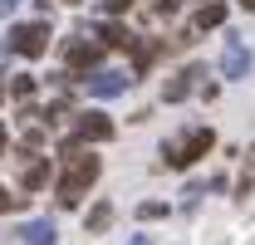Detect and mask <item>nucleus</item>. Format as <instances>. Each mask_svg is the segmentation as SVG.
Returning <instances> with one entry per match:
<instances>
[{"label":"nucleus","mask_w":255,"mask_h":245,"mask_svg":"<svg viewBox=\"0 0 255 245\" xmlns=\"http://www.w3.org/2000/svg\"><path fill=\"white\" fill-rule=\"evenodd\" d=\"M5 147H10V137H5V127H0V157H5Z\"/></svg>","instance_id":"obj_21"},{"label":"nucleus","mask_w":255,"mask_h":245,"mask_svg":"<svg viewBox=\"0 0 255 245\" xmlns=\"http://www.w3.org/2000/svg\"><path fill=\"white\" fill-rule=\"evenodd\" d=\"M132 49H137V74H147L152 59H157V44H132Z\"/></svg>","instance_id":"obj_15"},{"label":"nucleus","mask_w":255,"mask_h":245,"mask_svg":"<svg viewBox=\"0 0 255 245\" xmlns=\"http://www.w3.org/2000/svg\"><path fill=\"white\" fill-rule=\"evenodd\" d=\"M98 182V157L79 152V147H64V177H59V201L64 206H79L84 191Z\"/></svg>","instance_id":"obj_1"},{"label":"nucleus","mask_w":255,"mask_h":245,"mask_svg":"<svg viewBox=\"0 0 255 245\" xmlns=\"http://www.w3.org/2000/svg\"><path fill=\"white\" fill-rule=\"evenodd\" d=\"M25 196H10V186H0V211H20Z\"/></svg>","instance_id":"obj_17"},{"label":"nucleus","mask_w":255,"mask_h":245,"mask_svg":"<svg viewBox=\"0 0 255 245\" xmlns=\"http://www.w3.org/2000/svg\"><path fill=\"white\" fill-rule=\"evenodd\" d=\"M216 147V137H211V127H187L182 137H172V142H162V162L167 167H191L196 157H206Z\"/></svg>","instance_id":"obj_2"},{"label":"nucleus","mask_w":255,"mask_h":245,"mask_svg":"<svg viewBox=\"0 0 255 245\" xmlns=\"http://www.w3.org/2000/svg\"><path fill=\"white\" fill-rule=\"evenodd\" d=\"M0 98H5V89H0Z\"/></svg>","instance_id":"obj_24"},{"label":"nucleus","mask_w":255,"mask_h":245,"mask_svg":"<svg viewBox=\"0 0 255 245\" xmlns=\"http://www.w3.org/2000/svg\"><path fill=\"white\" fill-rule=\"evenodd\" d=\"M10 49L25 54V59H39L49 49V20H30V25H15L10 30Z\"/></svg>","instance_id":"obj_3"},{"label":"nucleus","mask_w":255,"mask_h":245,"mask_svg":"<svg viewBox=\"0 0 255 245\" xmlns=\"http://www.w3.org/2000/svg\"><path fill=\"white\" fill-rule=\"evenodd\" d=\"M182 10V0H157V15H177Z\"/></svg>","instance_id":"obj_18"},{"label":"nucleus","mask_w":255,"mask_h":245,"mask_svg":"<svg viewBox=\"0 0 255 245\" xmlns=\"http://www.w3.org/2000/svg\"><path fill=\"white\" fill-rule=\"evenodd\" d=\"M108 137H113V122L103 118V113H79L74 142H108ZM74 142H64V147H74Z\"/></svg>","instance_id":"obj_5"},{"label":"nucleus","mask_w":255,"mask_h":245,"mask_svg":"<svg viewBox=\"0 0 255 245\" xmlns=\"http://www.w3.org/2000/svg\"><path fill=\"white\" fill-rule=\"evenodd\" d=\"M34 89H39V84H34V74H15V79H10V98H20V103L34 98Z\"/></svg>","instance_id":"obj_14"},{"label":"nucleus","mask_w":255,"mask_h":245,"mask_svg":"<svg viewBox=\"0 0 255 245\" xmlns=\"http://www.w3.org/2000/svg\"><path fill=\"white\" fill-rule=\"evenodd\" d=\"M108 226H113V206H108V201H98L94 211H89V231H94V236H103Z\"/></svg>","instance_id":"obj_13"},{"label":"nucleus","mask_w":255,"mask_h":245,"mask_svg":"<svg viewBox=\"0 0 255 245\" xmlns=\"http://www.w3.org/2000/svg\"><path fill=\"white\" fill-rule=\"evenodd\" d=\"M241 5H246V10H255V0H241Z\"/></svg>","instance_id":"obj_23"},{"label":"nucleus","mask_w":255,"mask_h":245,"mask_svg":"<svg viewBox=\"0 0 255 245\" xmlns=\"http://www.w3.org/2000/svg\"><path fill=\"white\" fill-rule=\"evenodd\" d=\"M128 245H152V236H132V241H128Z\"/></svg>","instance_id":"obj_20"},{"label":"nucleus","mask_w":255,"mask_h":245,"mask_svg":"<svg viewBox=\"0 0 255 245\" xmlns=\"http://www.w3.org/2000/svg\"><path fill=\"white\" fill-rule=\"evenodd\" d=\"M137 216H142V221H162V216H167V201H142Z\"/></svg>","instance_id":"obj_16"},{"label":"nucleus","mask_w":255,"mask_h":245,"mask_svg":"<svg viewBox=\"0 0 255 245\" xmlns=\"http://www.w3.org/2000/svg\"><path fill=\"white\" fill-rule=\"evenodd\" d=\"M20 5H25V0H0V15H15Z\"/></svg>","instance_id":"obj_19"},{"label":"nucleus","mask_w":255,"mask_h":245,"mask_svg":"<svg viewBox=\"0 0 255 245\" xmlns=\"http://www.w3.org/2000/svg\"><path fill=\"white\" fill-rule=\"evenodd\" d=\"M98 39L113 44V49H132V44H137V34H128V25H118V20H103V25H98Z\"/></svg>","instance_id":"obj_10"},{"label":"nucleus","mask_w":255,"mask_h":245,"mask_svg":"<svg viewBox=\"0 0 255 245\" xmlns=\"http://www.w3.org/2000/svg\"><path fill=\"white\" fill-rule=\"evenodd\" d=\"M20 241H25V245H54L59 231H54L49 216H39V221H30V226H20Z\"/></svg>","instance_id":"obj_8"},{"label":"nucleus","mask_w":255,"mask_h":245,"mask_svg":"<svg viewBox=\"0 0 255 245\" xmlns=\"http://www.w3.org/2000/svg\"><path fill=\"white\" fill-rule=\"evenodd\" d=\"M44 182H49V157H39V162H25V167H20V186H25V191H39Z\"/></svg>","instance_id":"obj_11"},{"label":"nucleus","mask_w":255,"mask_h":245,"mask_svg":"<svg viewBox=\"0 0 255 245\" xmlns=\"http://www.w3.org/2000/svg\"><path fill=\"white\" fill-rule=\"evenodd\" d=\"M221 20H226V5H221V0H206V5L196 10V30H216Z\"/></svg>","instance_id":"obj_12"},{"label":"nucleus","mask_w":255,"mask_h":245,"mask_svg":"<svg viewBox=\"0 0 255 245\" xmlns=\"http://www.w3.org/2000/svg\"><path fill=\"white\" fill-rule=\"evenodd\" d=\"M98 59H103V44H94L89 34L64 39V64H69V69H98Z\"/></svg>","instance_id":"obj_4"},{"label":"nucleus","mask_w":255,"mask_h":245,"mask_svg":"<svg viewBox=\"0 0 255 245\" xmlns=\"http://www.w3.org/2000/svg\"><path fill=\"white\" fill-rule=\"evenodd\" d=\"M221 74H226V79H246V74H251V49H246V44H226Z\"/></svg>","instance_id":"obj_7"},{"label":"nucleus","mask_w":255,"mask_h":245,"mask_svg":"<svg viewBox=\"0 0 255 245\" xmlns=\"http://www.w3.org/2000/svg\"><path fill=\"white\" fill-rule=\"evenodd\" d=\"M39 5H44V10H49V0H39ZM64 5H79V0H64Z\"/></svg>","instance_id":"obj_22"},{"label":"nucleus","mask_w":255,"mask_h":245,"mask_svg":"<svg viewBox=\"0 0 255 245\" xmlns=\"http://www.w3.org/2000/svg\"><path fill=\"white\" fill-rule=\"evenodd\" d=\"M196 79H201V69H196V64H191V69H182V74H177V79L162 89V98H167V103H182V98L196 89Z\"/></svg>","instance_id":"obj_9"},{"label":"nucleus","mask_w":255,"mask_h":245,"mask_svg":"<svg viewBox=\"0 0 255 245\" xmlns=\"http://www.w3.org/2000/svg\"><path fill=\"white\" fill-rule=\"evenodd\" d=\"M128 79L123 69H94V79H89V93L94 98H118V93H128Z\"/></svg>","instance_id":"obj_6"}]
</instances>
